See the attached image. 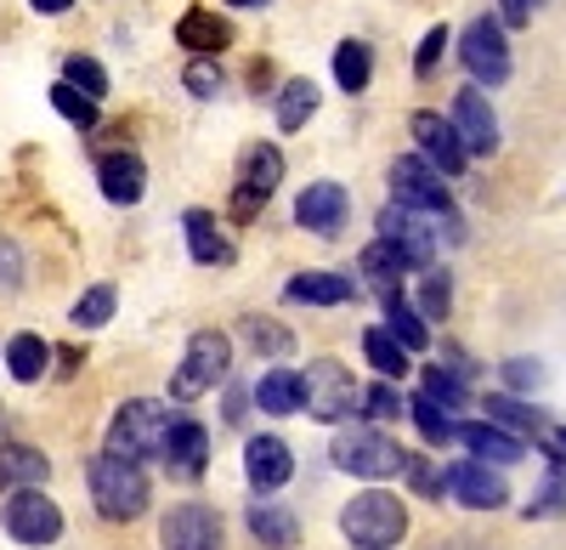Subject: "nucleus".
Segmentation results:
<instances>
[{
  "mask_svg": "<svg viewBox=\"0 0 566 550\" xmlns=\"http://www.w3.org/2000/svg\"><path fill=\"white\" fill-rule=\"evenodd\" d=\"M91 499H97V511L108 522H136L142 511H148V471H142V460H125V454L103 448L97 460H91Z\"/></svg>",
  "mask_w": 566,
  "mask_h": 550,
  "instance_id": "f257e3e1",
  "label": "nucleus"
},
{
  "mask_svg": "<svg viewBox=\"0 0 566 550\" xmlns=\"http://www.w3.org/2000/svg\"><path fill=\"white\" fill-rule=\"evenodd\" d=\"M340 533H346L357 550H391V544L408 533V511H402L397 494L368 488V494H357L352 506L340 511Z\"/></svg>",
  "mask_w": 566,
  "mask_h": 550,
  "instance_id": "f03ea898",
  "label": "nucleus"
},
{
  "mask_svg": "<svg viewBox=\"0 0 566 550\" xmlns=\"http://www.w3.org/2000/svg\"><path fill=\"white\" fill-rule=\"evenodd\" d=\"M232 370V341L221 330H199V335H187V352H181V370L170 375V397L187 403V397H199L210 386H221Z\"/></svg>",
  "mask_w": 566,
  "mask_h": 550,
  "instance_id": "7ed1b4c3",
  "label": "nucleus"
},
{
  "mask_svg": "<svg viewBox=\"0 0 566 550\" xmlns=\"http://www.w3.org/2000/svg\"><path fill=\"white\" fill-rule=\"evenodd\" d=\"M301 392H306V403H301V408H312V421H323V426H335V421L357 415V403H363V392H357L352 370H346V363H335V357L306 363Z\"/></svg>",
  "mask_w": 566,
  "mask_h": 550,
  "instance_id": "20e7f679",
  "label": "nucleus"
},
{
  "mask_svg": "<svg viewBox=\"0 0 566 550\" xmlns=\"http://www.w3.org/2000/svg\"><path fill=\"white\" fill-rule=\"evenodd\" d=\"M391 199L408 205V210L437 216V221H453V194H448L442 170L424 159V154H402V159L391 165Z\"/></svg>",
  "mask_w": 566,
  "mask_h": 550,
  "instance_id": "39448f33",
  "label": "nucleus"
},
{
  "mask_svg": "<svg viewBox=\"0 0 566 550\" xmlns=\"http://www.w3.org/2000/svg\"><path fill=\"white\" fill-rule=\"evenodd\" d=\"M165 432H170L165 403H154V397H130L119 415H114V426H108V448L125 454V460H148V454H159Z\"/></svg>",
  "mask_w": 566,
  "mask_h": 550,
  "instance_id": "423d86ee",
  "label": "nucleus"
},
{
  "mask_svg": "<svg viewBox=\"0 0 566 550\" xmlns=\"http://www.w3.org/2000/svg\"><path fill=\"white\" fill-rule=\"evenodd\" d=\"M402 460H408V454H402L386 432H374V426H352V432L335 437V466L352 471V477L380 482V477H397Z\"/></svg>",
  "mask_w": 566,
  "mask_h": 550,
  "instance_id": "0eeeda50",
  "label": "nucleus"
},
{
  "mask_svg": "<svg viewBox=\"0 0 566 550\" xmlns=\"http://www.w3.org/2000/svg\"><path fill=\"white\" fill-rule=\"evenodd\" d=\"M459 63L470 69L482 91L488 85H504L510 80V40H504V23L499 18H476L464 34H459Z\"/></svg>",
  "mask_w": 566,
  "mask_h": 550,
  "instance_id": "6e6552de",
  "label": "nucleus"
},
{
  "mask_svg": "<svg viewBox=\"0 0 566 550\" xmlns=\"http://www.w3.org/2000/svg\"><path fill=\"white\" fill-rule=\"evenodd\" d=\"M0 522H7V533H12L18 544H57V539H63V511H57L40 488H7Z\"/></svg>",
  "mask_w": 566,
  "mask_h": 550,
  "instance_id": "1a4fd4ad",
  "label": "nucleus"
},
{
  "mask_svg": "<svg viewBox=\"0 0 566 550\" xmlns=\"http://www.w3.org/2000/svg\"><path fill=\"white\" fill-rule=\"evenodd\" d=\"M277 181H283V154H277L272 143H255V148L244 154V165H239V188H232V216L250 221V216L277 194Z\"/></svg>",
  "mask_w": 566,
  "mask_h": 550,
  "instance_id": "9d476101",
  "label": "nucleus"
},
{
  "mask_svg": "<svg viewBox=\"0 0 566 550\" xmlns=\"http://www.w3.org/2000/svg\"><path fill=\"white\" fill-rule=\"evenodd\" d=\"M437 216H424V210H408V205H386L380 210V239L386 245H397L402 256H408V267H431L437 261V227H431Z\"/></svg>",
  "mask_w": 566,
  "mask_h": 550,
  "instance_id": "9b49d317",
  "label": "nucleus"
},
{
  "mask_svg": "<svg viewBox=\"0 0 566 550\" xmlns=\"http://www.w3.org/2000/svg\"><path fill=\"white\" fill-rule=\"evenodd\" d=\"M159 550H221V517L210 506H199V499H187V506H176L165 517Z\"/></svg>",
  "mask_w": 566,
  "mask_h": 550,
  "instance_id": "f8f14e48",
  "label": "nucleus"
},
{
  "mask_svg": "<svg viewBox=\"0 0 566 550\" xmlns=\"http://www.w3.org/2000/svg\"><path fill=\"white\" fill-rule=\"evenodd\" d=\"M346 216H352V194L340 188V181H312V188L295 199V221L317 239H335L346 227Z\"/></svg>",
  "mask_w": 566,
  "mask_h": 550,
  "instance_id": "ddd939ff",
  "label": "nucleus"
},
{
  "mask_svg": "<svg viewBox=\"0 0 566 550\" xmlns=\"http://www.w3.org/2000/svg\"><path fill=\"white\" fill-rule=\"evenodd\" d=\"M453 131H459L464 154H499V114L488 108L482 85H464L453 97Z\"/></svg>",
  "mask_w": 566,
  "mask_h": 550,
  "instance_id": "4468645a",
  "label": "nucleus"
},
{
  "mask_svg": "<svg viewBox=\"0 0 566 550\" xmlns=\"http://www.w3.org/2000/svg\"><path fill=\"white\" fill-rule=\"evenodd\" d=\"M413 143H419V154L431 159L442 176H459V170L470 165V154H464V143H459V131H453V120H442V114H431V108L413 114Z\"/></svg>",
  "mask_w": 566,
  "mask_h": 550,
  "instance_id": "2eb2a0df",
  "label": "nucleus"
},
{
  "mask_svg": "<svg viewBox=\"0 0 566 550\" xmlns=\"http://www.w3.org/2000/svg\"><path fill=\"white\" fill-rule=\"evenodd\" d=\"M442 482H448V494L459 499V506H470V511H499L504 499H510L504 477L488 471V460H459V466H448Z\"/></svg>",
  "mask_w": 566,
  "mask_h": 550,
  "instance_id": "dca6fc26",
  "label": "nucleus"
},
{
  "mask_svg": "<svg viewBox=\"0 0 566 550\" xmlns=\"http://www.w3.org/2000/svg\"><path fill=\"white\" fill-rule=\"evenodd\" d=\"M159 460L170 477H199L210 466V432L199 421H170V432L159 443Z\"/></svg>",
  "mask_w": 566,
  "mask_h": 550,
  "instance_id": "f3484780",
  "label": "nucleus"
},
{
  "mask_svg": "<svg viewBox=\"0 0 566 550\" xmlns=\"http://www.w3.org/2000/svg\"><path fill=\"white\" fill-rule=\"evenodd\" d=\"M453 443L470 448L476 460H493V466H515V460H527V443L515 437L510 426L499 421H470V426H453Z\"/></svg>",
  "mask_w": 566,
  "mask_h": 550,
  "instance_id": "a211bd4d",
  "label": "nucleus"
},
{
  "mask_svg": "<svg viewBox=\"0 0 566 550\" xmlns=\"http://www.w3.org/2000/svg\"><path fill=\"white\" fill-rule=\"evenodd\" d=\"M290 471H295L290 443H283V437H250V448H244V477H250L261 494L283 488V482H290Z\"/></svg>",
  "mask_w": 566,
  "mask_h": 550,
  "instance_id": "6ab92c4d",
  "label": "nucleus"
},
{
  "mask_svg": "<svg viewBox=\"0 0 566 550\" xmlns=\"http://www.w3.org/2000/svg\"><path fill=\"white\" fill-rule=\"evenodd\" d=\"M97 181H103V199L108 205H136L148 194V165L136 154H103L97 159Z\"/></svg>",
  "mask_w": 566,
  "mask_h": 550,
  "instance_id": "aec40b11",
  "label": "nucleus"
},
{
  "mask_svg": "<svg viewBox=\"0 0 566 550\" xmlns=\"http://www.w3.org/2000/svg\"><path fill=\"white\" fill-rule=\"evenodd\" d=\"M283 301L340 307V301H357V279H352V272H295V279L283 284Z\"/></svg>",
  "mask_w": 566,
  "mask_h": 550,
  "instance_id": "412c9836",
  "label": "nucleus"
},
{
  "mask_svg": "<svg viewBox=\"0 0 566 550\" xmlns=\"http://www.w3.org/2000/svg\"><path fill=\"white\" fill-rule=\"evenodd\" d=\"M176 45H187L193 58H216V52L232 45V23L205 12V7H193V12H181V23H176Z\"/></svg>",
  "mask_w": 566,
  "mask_h": 550,
  "instance_id": "4be33fe9",
  "label": "nucleus"
},
{
  "mask_svg": "<svg viewBox=\"0 0 566 550\" xmlns=\"http://www.w3.org/2000/svg\"><path fill=\"white\" fill-rule=\"evenodd\" d=\"M187 250H193V261L199 267H227L232 256H239V250H232V239L221 234V227H216V216L210 210H187Z\"/></svg>",
  "mask_w": 566,
  "mask_h": 550,
  "instance_id": "5701e85b",
  "label": "nucleus"
},
{
  "mask_svg": "<svg viewBox=\"0 0 566 550\" xmlns=\"http://www.w3.org/2000/svg\"><path fill=\"white\" fill-rule=\"evenodd\" d=\"M45 477H52V460L40 448H23V443L0 448V488H40Z\"/></svg>",
  "mask_w": 566,
  "mask_h": 550,
  "instance_id": "b1692460",
  "label": "nucleus"
},
{
  "mask_svg": "<svg viewBox=\"0 0 566 550\" xmlns=\"http://www.w3.org/2000/svg\"><path fill=\"white\" fill-rule=\"evenodd\" d=\"M250 533L261 539V550H290L295 539H301V528H295V517L283 511V506H272V499H255L250 506Z\"/></svg>",
  "mask_w": 566,
  "mask_h": 550,
  "instance_id": "393cba45",
  "label": "nucleus"
},
{
  "mask_svg": "<svg viewBox=\"0 0 566 550\" xmlns=\"http://www.w3.org/2000/svg\"><path fill=\"white\" fill-rule=\"evenodd\" d=\"M363 272H368V284L380 290V295H391V290H402V272H408V256L397 250V245H386V239H374L368 250H363V261H357Z\"/></svg>",
  "mask_w": 566,
  "mask_h": 550,
  "instance_id": "a878e982",
  "label": "nucleus"
},
{
  "mask_svg": "<svg viewBox=\"0 0 566 550\" xmlns=\"http://www.w3.org/2000/svg\"><path fill=\"white\" fill-rule=\"evenodd\" d=\"M335 80H340V91H368V80H374V45L368 40L335 45Z\"/></svg>",
  "mask_w": 566,
  "mask_h": 550,
  "instance_id": "bb28decb",
  "label": "nucleus"
},
{
  "mask_svg": "<svg viewBox=\"0 0 566 550\" xmlns=\"http://www.w3.org/2000/svg\"><path fill=\"white\" fill-rule=\"evenodd\" d=\"M386 301V330L408 346V352H424V341H431V330H424V318H419V307H408L402 301V290H391V295H380Z\"/></svg>",
  "mask_w": 566,
  "mask_h": 550,
  "instance_id": "cd10ccee",
  "label": "nucleus"
},
{
  "mask_svg": "<svg viewBox=\"0 0 566 550\" xmlns=\"http://www.w3.org/2000/svg\"><path fill=\"white\" fill-rule=\"evenodd\" d=\"M363 357H368V363H374V370H380L386 381H402L413 352H408V346H402L391 330H368V335H363Z\"/></svg>",
  "mask_w": 566,
  "mask_h": 550,
  "instance_id": "c85d7f7f",
  "label": "nucleus"
},
{
  "mask_svg": "<svg viewBox=\"0 0 566 550\" xmlns=\"http://www.w3.org/2000/svg\"><path fill=\"white\" fill-rule=\"evenodd\" d=\"M255 403L266 408V415H295V408L306 403V392H301V375H295V370H272V375L255 386Z\"/></svg>",
  "mask_w": 566,
  "mask_h": 550,
  "instance_id": "c756f323",
  "label": "nucleus"
},
{
  "mask_svg": "<svg viewBox=\"0 0 566 550\" xmlns=\"http://www.w3.org/2000/svg\"><path fill=\"white\" fill-rule=\"evenodd\" d=\"M45 363H52V346H45L40 335H12V346H7V370H12V381L34 386V381L45 375Z\"/></svg>",
  "mask_w": 566,
  "mask_h": 550,
  "instance_id": "7c9ffc66",
  "label": "nucleus"
},
{
  "mask_svg": "<svg viewBox=\"0 0 566 550\" xmlns=\"http://www.w3.org/2000/svg\"><path fill=\"white\" fill-rule=\"evenodd\" d=\"M312 114H317V85L312 80H290L277 91V125L283 131H301Z\"/></svg>",
  "mask_w": 566,
  "mask_h": 550,
  "instance_id": "2f4dec72",
  "label": "nucleus"
},
{
  "mask_svg": "<svg viewBox=\"0 0 566 550\" xmlns=\"http://www.w3.org/2000/svg\"><path fill=\"white\" fill-rule=\"evenodd\" d=\"M408 415H413V426H419V437L431 443V448H442V443H453V415L437 403V397H408Z\"/></svg>",
  "mask_w": 566,
  "mask_h": 550,
  "instance_id": "473e14b6",
  "label": "nucleus"
},
{
  "mask_svg": "<svg viewBox=\"0 0 566 550\" xmlns=\"http://www.w3.org/2000/svg\"><path fill=\"white\" fill-rule=\"evenodd\" d=\"M560 511H566V448L560 454L549 448V477H544L538 499L527 506V517H560Z\"/></svg>",
  "mask_w": 566,
  "mask_h": 550,
  "instance_id": "72a5a7b5",
  "label": "nucleus"
},
{
  "mask_svg": "<svg viewBox=\"0 0 566 550\" xmlns=\"http://www.w3.org/2000/svg\"><path fill=\"white\" fill-rule=\"evenodd\" d=\"M52 103H57V114H63L69 125H80V131L97 125V97H85V91H80V85H69V80H57V85H52Z\"/></svg>",
  "mask_w": 566,
  "mask_h": 550,
  "instance_id": "f704fd0d",
  "label": "nucleus"
},
{
  "mask_svg": "<svg viewBox=\"0 0 566 550\" xmlns=\"http://www.w3.org/2000/svg\"><path fill=\"white\" fill-rule=\"evenodd\" d=\"M74 330H103L108 318H114V284H97V290H85L80 301H74Z\"/></svg>",
  "mask_w": 566,
  "mask_h": 550,
  "instance_id": "c9c22d12",
  "label": "nucleus"
},
{
  "mask_svg": "<svg viewBox=\"0 0 566 550\" xmlns=\"http://www.w3.org/2000/svg\"><path fill=\"white\" fill-rule=\"evenodd\" d=\"M419 392H424V397H437L442 408H464V403H470V392H464V375H453L448 363H442V370L431 363V370H424V386H419Z\"/></svg>",
  "mask_w": 566,
  "mask_h": 550,
  "instance_id": "e433bc0d",
  "label": "nucleus"
},
{
  "mask_svg": "<svg viewBox=\"0 0 566 550\" xmlns=\"http://www.w3.org/2000/svg\"><path fill=\"white\" fill-rule=\"evenodd\" d=\"M244 341H250L255 352H266V357H290V352H295V335L277 330V324H266V318H244Z\"/></svg>",
  "mask_w": 566,
  "mask_h": 550,
  "instance_id": "4c0bfd02",
  "label": "nucleus"
},
{
  "mask_svg": "<svg viewBox=\"0 0 566 550\" xmlns=\"http://www.w3.org/2000/svg\"><path fill=\"white\" fill-rule=\"evenodd\" d=\"M63 80H69V85H80L85 97H97V103L108 97V74H103V63H97V58H80V52H74V58L63 63Z\"/></svg>",
  "mask_w": 566,
  "mask_h": 550,
  "instance_id": "58836bf2",
  "label": "nucleus"
},
{
  "mask_svg": "<svg viewBox=\"0 0 566 550\" xmlns=\"http://www.w3.org/2000/svg\"><path fill=\"white\" fill-rule=\"evenodd\" d=\"M181 85L187 91H193V97H221V63L216 58H193V63H187V74H181Z\"/></svg>",
  "mask_w": 566,
  "mask_h": 550,
  "instance_id": "ea45409f",
  "label": "nucleus"
},
{
  "mask_svg": "<svg viewBox=\"0 0 566 550\" xmlns=\"http://www.w3.org/2000/svg\"><path fill=\"white\" fill-rule=\"evenodd\" d=\"M363 408H368L374 421H397V415H408V397H402L391 381H380V386L363 392Z\"/></svg>",
  "mask_w": 566,
  "mask_h": 550,
  "instance_id": "a19ab883",
  "label": "nucleus"
},
{
  "mask_svg": "<svg viewBox=\"0 0 566 550\" xmlns=\"http://www.w3.org/2000/svg\"><path fill=\"white\" fill-rule=\"evenodd\" d=\"M488 421H499V426H544V415H538V408H522V403H515V397H488Z\"/></svg>",
  "mask_w": 566,
  "mask_h": 550,
  "instance_id": "79ce46f5",
  "label": "nucleus"
},
{
  "mask_svg": "<svg viewBox=\"0 0 566 550\" xmlns=\"http://www.w3.org/2000/svg\"><path fill=\"white\" fill-rule=\"evenodd\" d=\"M442 52H448V29L437 23L431 34L419 40V58H413V74H419V80H431V74H437V63H442Z\"/></svg>",
  "mask_w": 566,
  "mask_h": 550,
  "instance_id": "37998d69",
  "label": "nucleus"
},
{
  "mask_svg": "<svg viewBox=\"0 0 566 550\" xmlns=\"http://www.w3.org/2000/svg\"><path fill=\"white\" fill-rule=\"evenodd\" d=\"M448 301H453L448 272H431V279H424V290H419V318H442V312H448Z\"/></svg>",
  "mask_w": 566,
  "mask_h": 550,
  "instance_id": "c03bdc74",
  "label": "nucleus"
},
{
  "mask_svg": "<svg viewBox=\"0 0 566 550\" xmlns=\"http://www.w3.org/2000/svg\"><path fill=\"white\" fill-rule=\"evenodd\" d=\"M18 284H23V250L0 239V290H18Z\"/></svg>",
  "mask_w": 566,
  "mask_h": 550,
  "instance_id": "a18cd8bd",
  "label": "nucleus"
},
{
  "mask_svg": "<svg viewBox=\"0 0 566 550\" xmlns=\"http://www.w3.org/2000/svg\"><path fill=\"white\" fill-rule=\"evenodd\" d=\"M504 381H510L515 392H533V386L544 381V370H538L533 357H510V363H504Z\"/></svg>",
  "mask_w": 566,
  "mask_h": 550,
  "instance_id": "49530a36",
  "label": "nucleus"
},
{
  "mask_svg": "<svg viewBox=\"0 0 566 550\" xmlns=\"http://www.w3.org/2000/svg\"><path fill=\"white\" fill-rule=\"evenodd\" d=\"M402 471H408V482H413L419 494H431V499H442V477H437L431 466H424L419 454H408V460H402Z\"/></svg>",
  "mask_w": 566,
  "mask_h": 550,
  "instance_id": "de8ad7c7",
  "label": "nucleus"
},
{
  "mask_svg": "<svg viewBox=\"0 0 566 550\" xmlns=\"http://www.w3.org/2000/svg\"><path fill=\"white\" fill-rule=\"evenodd\" d=\"M533 7H538V0H499V23L504 29H527L533 23Z\"/></svg>",
  "mask_w": 566,
  "mask_h": 550,
  "instance_id": "09e8293b",
  "label": "nucleus"
},
{
  "mask_svg": "<svg viewBox=\"0 0 566 550\" xmlns=\"http://www.w3.org/2000/svg\"><path fill=\"white\" fill-rule=\"evenodd\" d=\"M29 7H34L40 18H63V12L74 7V0H29Z\"/></svg>",
  "mask_w": 566,
  "mask_h": 550,
  "instance_id": "8fccbe9b",
  "label": "nucleus"
},
{
  "mask_svg": "<svg viewBox=\"0 0 566 550\" xmlns=\"http://www.w3.org/2000/svg\"><path fill=\"white\" fill-rule=\"evenodd\" d=\"M227 7H266V0H227Z\"/></svg>",
  "mask_w": 566,
  "mask_h": 550,
  "instance_id": "3c124183",
  "label": "nucleus"
},
{
  "mask_svg": "<svg viewBox=\"0 0 566 550\" xmlns=\"http://www.w3.org/2000/svg\"><path fill=\"white\" fill-rule=\"evenodd\" d=\"M555 448H566V426H560V432H555Z\"/></svg>",
  "mask_w": 566,
  "mask_h": 550,
  "instance_id": "603ef678",
  "label": "nucleus"
}]
</instances>
